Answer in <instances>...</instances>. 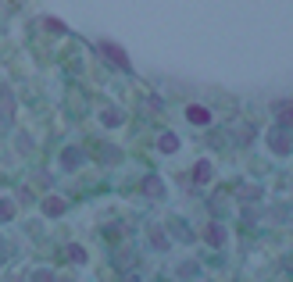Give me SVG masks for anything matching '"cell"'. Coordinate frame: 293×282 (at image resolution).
Segmentation results:
<instances>
[{"instance_id": "cell-1", "label": "cell", "mask_w": 293, "mask_h": 282, "mask_svg": "<svg viewBox=\"0 0 293 282\" xmlns=\"http://www.w3.org/2000/svg\"><path fill=\"white\" fill-rule=\"evenodd\" d=\"M268 143H272V150H279V154H289V129H275V132L268 136Z\"/></svg>"}, {"instance_id": "cell-2", "label": "cell", "mask_w": 293, "mask_h": 282, "mask_svg": "<svg viewBox=\"0 0 293 282\" xmlns=\"http://www.w3.org/2000/svg\"><path fill=\"white\" fill-rule=\"evenodd\" d=\"M100 50H104L118 68H129V61H125V50H122V47H114V43H100Z\"/></svg>"}, {"instance_id": "cell-3", "label": "cell", "mask_w": 293, "mask_h": 282, "mask_svg": "<svg viewBox=\"0 0 293 282\" xmlns=\"http://www.w3.org/2000/svg\"><path fill=\"white\" fill-rule=\"evenodd\" d=\"M186 118H190L193 125H207V122H211V111H207V107H197V104H193V107L186 111Z\"/></svg>"}, {"instance_id": "cell-4", "label": "cell", "mask_w": 293, "mask_h": 282, "mask_svg": "<svg viewBox=\"0 0 293 282\" xmlns=\"http://www.w3.org/2000/svg\"><path fill=\"white\" fill-rule=\"evenodd\" d=\"M193 179H197V182H207V179H211V161H197Z\"/></svg>"}, {"instance_id": "cell-5", "label": "cell", "mask_w": 293, "mask_h": 282, "mask_svg": "<svg viewBox=\"0 0 293 282\" xmlns=\"http://www.w3.org/2000/svg\"><path fill=\"white\" fill-rule=\"evenodd\" d=\"M43 211H47V215H61V211H65V200H61V196H47V200H43Z\"/></svg>"}, {"instance_id": "cell-6", "label": "cell", "mask_w": 293, "mask_h": 282, "mask_svg": "<svg viewBox=\"0 0 293 282\" xmlns=\"http://www.w3.org/2000/svg\"><path fill=\"white\" fill-rule=\"evenodd\" d=\"M161 150H164V154L179 150V136H175V132H164V136H161Z\"/></svg>"}, {"instance_id": "cell-7", "label": "cell", "mask_w": 293, "mask_h": 282, "mask_svg": "<svg viewBox=\"0 0 293 282\" xmlns=\"http://www.w3.org/2000/svg\"><path fill=\"white\" fill-rule=\"evenodd\" d=\"M222 239H225V236H222V229H218V225L207 229V243H211V247H222Z\"/></svg>"}, {"instance_id": "cell-8", "label": "cell", "mask_w": 293, "mask_h": 282, "mask_svg": "<svg viewBox=\"0 0 293 282\" xmlns=\"http://www.w3.org/2000/svg\"><path fill=\"white\" fill-rule=\"evenodd\" d=\"M100 118H104V125H122V111H111V107H107Z\"/></svg>"}, {"instance_id": "cell-9", "label": "cell", "mask_w": 293, "mask_h": 282, "mask_svg": "<svg viewBox=\"0 0 293 282\" xmlns=\"http://www.w3.org/2000/svg\"><path fill=\"white\" fill-rule=\"evenodd\" d=\"M11 215H15V207L8 204V200H0V222H8Z\"/></svg>"}, {"instance_id": "cell-10", "label": "cell", "mask_w": 293, "mask_h": 282, "mask_svg": "<svg viewBox=\"0 0 293 282\" xmlns=\"http://www.w3.org/2000/svg\"><path fill=\"white\" fill-rule=\"evenodd\" d=\"M143 189H147L150 196H157V193H161V182H157V179H147V182H143Z\"/></svg>"}, {"instance_id": "cell-11", "label": "cell", "mask_w": 293, "mask_h": 282, "mask_svg": "<svg viewBox=\"0 0 293 282\" xmlns=\"http://www.w3.org/2000/svg\"><path fill=\"white\" fill-rule=\"evenodd\" d=\"M68 257L72 261H86V250H82V247H68Z\"/></svg>"}, {"instance_id": "cell-12", "label": "cell", "mask_w": 293, "mask_h": 282, "mask_svg": "<svg viewBox=\"0 0 293 282\" xmlns=\"http://www.w3.org/2000/svg\"><path fill=\"white\" fill-rule=\"evenodd\" d=\"M36 282H54V278H50L47 271H39V275H36Z\"/></svg>"}]
</instances>
